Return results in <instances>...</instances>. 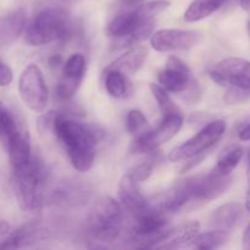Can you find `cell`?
<instances>
[{"label": "cell", "mask_w": 250, "mask_h": 250, "mask_svg": "<svg viewBox=\"0 0 250 250\" xmlns=\"http://www.w3.org/2000/svg\"><path fill=\"white\" fill-rule=\"evenodd\" d=\"M168 6V0H153L132 9H120L107 22L105 34L114 39V45L119 49L136 45L150 38L155 27V17Z\"/></svg>", "instance_id": "cell-1"}, {"label": "cell", "mask_w": 250, "mask_h": 250, "mask_svg": "<svg viewBox=\"0 0 250 250\" xmlns=\"http://www.w3.org/2000/svg\"><path fill=\"white\" fill-rule=\"evenodd\" d=\"M51 132L63 146L76 170L87 172L92 168L97 146L103 137L98 127L56 112Z\"/></svg>", "instance_id": "cell-2"}, {"label": "cell", "mask_w": 250, "mask_h": 250, "mask_svg": "<svg viewBox=\"0 0 250 250\" xmlns=\"http://www.w3.org/2000/svg\"><path fill=\"white\" fill-rule=\"evenodd\" d=\"M49 180L48 168L37 156L24 166L11 171V187L17 204L23 211L37 214L44 205V189Z\"/></svg>", "instance_id": "cell-3"}, {"label": "cell", "mask_w": 250, "mask_h": 250, "mask_svg": "<svg viewBox=\"0 0 250 250\" xmlns=\"http://www.w3.org/2000/svg\"><path fill=\"white\" fill-rule=\"evenodd\" d=\"M72 34L70 15L61 7H48L39 12L27 26L26 42L41 46L54 42L67 41Z\"/></svg>", "instance_id": "cell-4"}, {"label": "cell", "mask_w": 250, "mask_h": 250, "mask_svg": "<svg viewBox=\"0 0 250 250\" xmlns=\"http://www.w3.org/2000/svg\"><path fill=\"white\" fill-rule=\"evenodd\" d=\"M119 202L102 197L92 205L87 217V229L93 239L111 243L120 237L124 225V211Z\"/></svg>", "instance_id": "cell-5"}, {"label": "cell", "mask_w": 250, "mask_h": 250, "mask_svg": "<svg viewBox=\"0 0 250 250\" xmlns=\"http://www.w3.org/2000/svg\"><path fill=\"white\" fill-rule=\"evenodd\" d=\"M226 128L227 124L225 120H214L209 122L194 137L172 149L168 154V160L176 163L204 155L224 137Z\"/></svg>", "instance_id": "cell-6"}, {"label": "cell", "mask_w": 250, "mask_h": 250, "mask_svg": "<svg viewBox=\"0 0 250 250\" xmlns=\"http://www.w3.org/2000/svg\"><path fill=\"white\" fill-rule=\"evenodd\" d=\"M182 126L183 117L181 112L164 116L163 121L158 127L154 129L150 127V129L146 133L136 137L129 146V150L133 154L154 153L159 146L172 139L180 132Z\"/></svg>", "instance_id": "cell-7"}, {"label": "cell", "mask_w": 250, "mask_h": 250, "mask_svg": "<svg viewBox=\"0 0 250 250\" xmlns=\"http://www.w3.org/2000/svg\"><path fill=\"white\" fill-rule=\"evenodd\" d=\"M19 92L22 102L32 111L42 112L45 110L49 99L48 87L43 72L36 63H29L22 71L19 80Z\"/></svg>", "instance_id": "cell-8"}, {"label": "cell", "mask_w": 250, "mask_h": 250, "mask_svg": "<svg viewBox=\"0 0 250 250\" xmlns=\"http://www.w3.org/2000/svg\"><path fill=\"white\" fill-rule=\"evenodd\" d=\"M168 220L159 209L149 208L142 214L133 216L129 227V241L138 248H150L154 239L166 229Z\"/></svg>", "instance_id": "cell-9"}, {"label": "cell", "mask_w": 250, "mask_h": 250, "mask_svg": "<svg viewBox=\"0 0 250 250\" xmlns=\"http://www.w3.org/2000/svg\"><path fill=\"white\" fill-rule=\"evenodd\" d=\"M209 75L220 85L250 89V61L246 59H225L215 65Z\"/></svg>", "instance_id": "cell-10"}, {"label": "cell", "mask_w": 250, "mask_h": 250, "mask_svg": "<svg viewBox=\"0 0 250 250\" xmlns=\"http://www.w3.org/2000/svg\"><path fill=\"white\" fill-rule=\"evenodd\" d=\"M199 42V32L190 29H159L150 36L151 48L159 53L189 50Z\"/></svg>", "instance_id": "cell-11"}, {"label": "cell", "mask_w": 250, "mask_h": 250, "mask_svg": "<svg viewBox=\"0 0 250 250\" xmlns=\"http://www.w3.org/2000/svg\"><path fill=\"white\" fill-rule=\"evenodd\" d=\"M85 59L82 54H73L62 66V73L55 88V97L60 102H68L75 97L84 78Z\"/></svg>", "instance_id": "cell-12"}, {"label": "cell", "mask_w": 250, "mask_h": 250, "mask_svg": "<svg viewBox=\"0 0 250 250\" xmlns=\"http://www.w3.org/2000/svg\"><path fill=\"white\" fill-rule=\"evenodd\" d=\"M231 176H217L210 171L208 175L189 177L192 200L210 202L221 197L232 185Z\"/></svg>", "instance_id": "cell-13"}, {"label": "cell", "mask_w": 250, "mask_h": 250, "mask_svg": "<svg viewBox=\"0 0 250 250\" xmlns=\"http://www.w3.org/2000/svg\"><path fill=\"white\" fill-rule=\"evenodd\" d=\"M159 83L166 92L181 93L189 87L193 78L190 77L189 67L177 56L171 55L166 61L165 68L159 72Z\"/></svg>", "instance_id": "cell-14"}, {"label": "cell", "mask_w": 250, "mask_h": 250, "mask_svg": "<svg viewBox=\"0 0 250 250\" xmlns=\"http://www.w3.org/2000/svg\"><path fill=\"white\" fill-rule=\"evenodd\" d=\"M200 225L189 221L172 229H165L151 243V249H180L189 247L190 242L199 233Z\"/></svg>", "instance_id": "cell-15"}, {"label": "cell", "mask_w": 250, "mask_h": 250, "mask_svg": "<svg viewBox=\"0 0 250 250\" xmlns=\"http://www.w3.org/2000/svg\"><path fill=\"white\" fill-rule=\"evenodd\" d=\"M92 195V188L80 178H68L61 182L53 192L51 199L55 204L77 207L87 202Z\"/></svg>", "instance_id": "cell-16"}, {"label": "cell", "mask_w": 250, "mask_h": 250, "mask_svg": "<svg viewBox=\"0 0 250 250\" xmlns=\"http://www.w3.org/2000/svg\"><path fill=\"white\" fill-rule=\"evenodd\" d=\"M50 237V229L44 226L39 220L28 222L16 231L11 232L2 243H0V249H17L28 247L36 242L44 241Z\"/></svg>", "instance_id": "cell-17"}, {"label": "cell", "mask_w": 250, "mask_h": 250, "mask_svg": "<svg viewBox=\"0 0 250 250\" xmlns=\"http://www.w3.org/2000/svg\"><path fill=\"white\" fill-rule=\"evenodd\" d=\"M136 181L129 173L122 176L119 183V198L122 209L127 210L132 216L142 214L150 208L149 203L139 190Z\"/></svg>", "instance_id": "cell-18"}, {"label": "cell", "mask_w": 250, "mask_h": 250, "mask_svg": "<svg viewBox=\"0 0 250 250\" xmlns=\"http://www.w3.org/2000/svg\"><path fill=\"white\" fill-rule=\"evenodd\" d=\"M4 146L6 149L7 154H9L11 170L24 166L33 156L32 155L31 141H29L28 132H26L24 129H17L14 133V136L6 142Z\"/></svg>", "instance_id": "cell-19"}, {"label": "cell", "mask_w": 250, "mask_h": 250, "mask_svg": "<svg viewBox=\"0 0 250 250\" xmlns=\"http://www.w3.org/2000/svg\"><path fill=\"white\" fill-rule=\"evenodd\" d=\"M189 202H193V200L189 177H188L182 181H178L172 186L170 190H167V193L160 200L158 209L166 215L175 214L183 209L186 204H188Z\"/></svg>", "instance_id": "cell-20"}, {"label": "cell", "mask_w": 250, "mask_h": 250, "mask_svg": "<svg viewBox=\"0 0 250 250\" xmlns=\"http://www.w3.org/2000/svg\"><path fill=\"white\" fill-rule=\"evenodd\" d=\"M148 55V48H146V46H136V48H132L131 50L126 51L124 55L117 58L116 60L112 61L105 68V71L116 70L124 73V75H134L144 65Z\"/></svg>", "instance_id": "cell-21"}, {"label": "cell", "mask_w": 250, "mask_h": 250, "mask_svg": "<svg viewBox=\"0 0 250 250\" xmlns=\"http://www.w3.org/2000/svg\"><path fill=\"white\" fill-rule=\"evenodd\" d=\"M26 26V14L23 10H15L0 20V45L14 43Z\"/></svg>", "instance_id": "cell-22"}, {"label": "cell", "mask_w": 250, "mask_h": 250, "mask_svg": "<svg viewBox=\"0 0 250 250\" xmlns=\"http://www.w3.org/2000/svg\"><path fill=\"white\" fill-rule=\"evenodd\" d=\"M244 208L239 203H227L217 208L210 216V225L215 229L231 231L243 216Z\"/></svg>", "instance_id": "cell-23"}, {"label": "cell", "mask_w": 250, "mask_h": 250, "mask_svg": "<svg viewBox=\"0 0 250 250\" xmlns=\"http://www.w3.org/2000/svg\"><path fill=\"white\" fill-rule=\"evenodd\" d=\"M226 1L227 0H193L186 10L183 19L189 23L202 21L221 9Z\"/></svg>", "instance_id": "cell-24"}, {"label": "cell", "mask_w": 250, "mask_h": 250, "mask_svg": "<svg viewBox=\"0 0 250 250\" xmlns=\"http://www.w3.org/2000/svg\"><path fill=\"white\" fill-rule=\"evenodd\" d=\"M229 238V231L226 229H215L212 231L205 232V233H198L190 242L189 247L195 249H216L227 243Z\"/></svg>", "instance_id": "cell-25"}, {"label": "cell", "mask_w": 250, "mask_h": 250, "mask_svg": "<svg viewBox=\"0 0 250 250\" xmlns=\"http://www.w3.org/2000/svg\"><path fill=\"white\" fill-rule=\"evenodd\" d=\"M243 154L244 150L242 146H233L229 150H227L224 155H221L211 172H214L217 176H224V177L225 176H231L234 168L241 163Z\"/></svg>", "instance_id": "cell-26"}, {"label": "cell", "mask_w": 250, "mask_h": 250, "mask_svg": "<svg viewBox=\"0 0 250 250\" xmlns=\"http://www.w3.org/2000/svg\"><path fill=\"white\" fill-rule=\"evenodd\" d=\"M105 88L106 92L115 99L126 98L129 92V83L126 76L116 70L105 71Z\"/></svg>", "instance_id": "cell-27"}, {"label": "cell", "mask_w": 250, "mask_h": 250, "mask_svg": "<svg viewBox=\"0 0 250 250\" xmlns=\"http://www.w3.org/2000/svg\"><path fill=\"white\" fill-rule=\"evenodd\" d=\"M149 88H150L151 94H153L156 103H158V106L159 109H160L161 114H163V117L180 112L177 105L172 102L170 95L167 94V92H166L161 85L155 84V83H150V84H149Z\"/></svg>", "instance_id": "cell-28"}, {"label": "cell", "mask_w": 250, "mask_h": 250, "mask_svg": "<svg viewBox=\"0 0 250 250\" xmlns=\"http://www.w3.org/2000/svg\"><path fill=\"white\" fill-rule=\"evenodd\" d=\"M126 128L128 133L136 138L149 131L150 126H149L148 120L146 119L143 112L141 110L133 109L128 111L126 116Z\"/></svg>", "instance_id": "cell-29"}, {"label": "cell", "mask_w": 250, "mask_h": 250, "mask_svg": "<svg viewBox=\"0 0 250 250\" xmlns=\"http://www.w3.org/2000/svg\"><path fill=\"white\" fill-rule=\"evenodd\" d=\"M16 120L14 119L11 112L4 106L0 107V141L2 146L6 144V142L14 136L15 132L19 129Z\"/></svg>", "instance_id": "cell-30"}, {"label": "cell", "mask_w": 250, "mask_h": 250, "mask_svg": "<svg viewBox=\"0 0 250 250\" xmlns=\"http://www.w3.org/2000/svg\"><path fill=\"white\" fill-rule=\"evenodd\" d=\"M155 156L154 158H148L144 161L139 163L138 165L134 166L132 171L129 172L131 177L133 178L136 182H143V181L148 180L150 175L153 173L154 166H155Z\"/></svg>", "instance_id": "cell-31"}, {"label": "cell", "mask_w": 250, "mask_h": 250, "mask_svg": "<svg viewBox=\"0 0 250 250\" xmlns=\"http://www.w3.org/2000/svg\"><path fill=\"white\" fill-rule=\"evenodd\" d=\"M250 98V89H243L238 87H229L225 94L224 100L226 104L233 105L243 103Z\"/></svg>", "instance_id": "cell-32"}, {"label": "cell", "mask_w": 250, "mask_h": 250, "mask_svg": "<svg viewBox=\"0 0 250 250\" xmlns=\"http://www.w3.org/2000/svg\"><path fill=\"white\" fill-rule=\"evenodd\" d=\"M181 94H183V99H185L186 102L190 103V104H195V103L199 102L200 98H202V90H200V87L197 83V81L193 80L192 82H190L189 87H188L185 92L181 93Z\"/></svg>", "instance_id": "cell-33"}, {"label": "cell", "mask_w": 250, "mask_h": 250, "mask_svg": "<svg viewBox=\"0 0 250 250\" xmlns=\"http://www.w3.org/2000/svg\"><path fill=\"white\" fill-rule=\"evenodd\" d=\"M55 115H56L55 111H49L46 112L45 115L39 117L38 124H37V128H38L39 133L44 134L53 131V124H54V119H55Z\"/></svg>", "instance_id": "cell-34"}, {"label": "cell", "mask_w": 250, "mask_h": 250, "mask_svg": "<svg viewBox=\"0 0 250 250\" xmlns=\"http://www.w3.org/2000/svg\"><path fill=\"white\" fill-rule=\"evenodd\" d=\"M12 80H14L12 70L6 63L0 60V87H6L12 82Z\"/></svg>", "instance_id": "cell-35"}, {"label": "cell", "mask_w": 250, "mask_h": 250, "mask_svg": "<svg viewBox=\"0 0 250 250\" xmlns=\"http://www.w3.org/2000/svg\"><path fill=\"white\" fill-rule=\"evenodd\" d=\"M144 0H120L119 6L120 9H132L138 5L143 4Z\"/></svg>", "instance_id": "cell-36"}, {"label": "cell", "mask_w": 250, "mask_h": 250, "mask_svg": "<svg viewBox=\"0 0 250 250\" xmlns=\"http://www.w3.org/2000/svg\"><path fill=\"white\" fill-rule=\"evenodd\" d=\"M238 136H239V139H241V141H243V142L250 141V124L246 125V126H244L243 128L239 131Z\"/></svg>", "instance_id": "cell-37"}, {"label": "cell", "mask_w": 250, "mask_h": 250, "mask_svg": "<svg viewBox=\"0 0 250 250\" xmlns=\"http://www.w3.org/2000/svg\"><path fill=\"white\" fill-rule=\"evenodd\" d=\"M243 248L247 250H250V224L247 226L246 231L243 233Z\"/></svg>", "instance_id": "cell-38"}, {"label": "cell", "mask_w": 250, "mask_h": 250, "mask_svg": "<svg viewBox=\"0 0 250 250\" xmlns=\"http://www.w3.org/2000/svg\"><path fill=\"white\" fill-rule=\"evenodd\" d=\"M48 63L50 67H54V68L59 67V66L61 65V58L59 55L51 56V58L48 60Z\"/></svg>", "instance_id": "cell-39"}, {"label": "cell", "mask_w": 250, "mask_h": 250, "mask_svg": "<svg viewBox=\"0 0 250 250\" xmlns=\"http://www.w3.org/2000/svg\"><path fill=\"white\" fill-rule=\"evenodd\" d=\"M10 232V225L6 221H2L0 220V236H4V234L9 233Z\"/></svg>", "instance_id": "cell-40"}, {"label": "cell", "mask_w": 250, "mask_h": 250, "mask_svg": "<svg viewBox=\"0 0 250 250\" xmlns=\"http://www.w3.org/2000/svg\"><path fill=\"white\" fill-rule=\"evenodd\" d=\"M239 6L246 11H250V0H238Z\"/></svg>", "instance_id": "cell-41"}, {"label": "cell", "mask_w": 250, "mask_h": 250, "mask_svg": "<svg viewBox=\"0 0 250 250\" xmlns=\"http://www.w3.org/2000/svg\"><path fill=\"white\" fill-rule=\"evenodd\" d=\"M193 159H194V161H200V160H202V156H197V158H193ZM192 163H193V161H192ZM197 164H198V163H197ZM193 166H194V164H189V165H188L187 167L185 168V170H182V172H183V171L189 170V168H192Z\"/></svg>", "instance_id": "cell-42"}, {"label": "cell", "mask_w": 250, "mask_h": 250, "mask_svg": "<svg viewBox=\"0 0 250 250\" xmlns=\"http://www.w3.org/2000/svg\"><path fill=\"white\" fill-rule=\"evenodd\" d=\"M246 209L248 210L250 212V189L248 192V194H247V199H246Z\"/></svg>", "instance_id": "cell-43"}, {"label": "cell", "mask_w": 250, "mask_h": 250, "mask_svg": "<svg viewBox=\"0 0 250 250\" xmlns=\"http://www.w3.org/2000/svg\"><path fill=\"white\" fill-rule=\"evenodd\" d=\"M248 180L250 182V155H249V166H248Z\"/></svg>", "instance_id": "cell-44"}, {"label": "cell", "mask_w": 250, "mask_h": 250, "mask_svg": "<svg viewBox=\"0 0 250 250\" xmlns=\"http://www.w3.org/2000/svg\"><path fill=\"white\" fill-rule=\"evenodd\" d=\"M248 32H249V34H250V21L248 22Z\"/></svg>", "instance_id": "cell-45"}, {"label": "cell", "mask_w": 250, "mask_h": 250, "mask_svg": "<svg viewBox=\"0 0 250 250\" xmlns=\"http://www.w3.org/2000/svg\"><path fill=\"white\" fill-rule=\"evenodd\" d=\"M61 1H72V0H61Z\"/></svg>", "instance_id": "cell-46"}, {"label": "cell", "mask_w": 250, "mask_h": 250, "mask_svg": "<svg viewBox=\"0 0 250 250\" xmlns=\"http://www.w3.org/2000/svg\"><path fill=\"white\" fill-rule=\"evenodd\" d=\"M2 106V103H1V100H0V107Z\"/></svg>", "instance_id": "cell-47"}]
</instances>
